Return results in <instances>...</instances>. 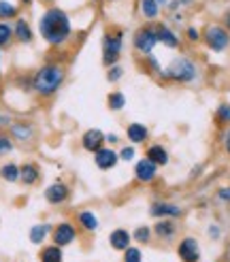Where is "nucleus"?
Here are the masks:
<instances>
[{
    "label": "nucleus",
    "mask_w": 230,
    "mask_h": 262,
    "mask_svg": "<svg viewBox=\"0 0 230 262\" xmlns=\"http://www.w3.org/2000/svg\"><path fill=\"white\" fill-rule=\"evenodd\" d=\"M107 107L111 109V111H122L124 107H126V96L122 94V92H111V94L107 96Z\"/></svg>",
    "instance_id": "obj_28"
},
{
    "label": "nucleus",
    "mask_w": 230,
    "mask_h": 262,
    "mask_svg": "<svg viewBox=\"0 0 230 262\" xmlns=\"http://www.w3.org/2000/svg\"><path fill=\"white\" fill-rule=\"evenodd\" d=\"M158 43H160V38H158V26L153 24V21L141 26V28L134 32V36H132L134 49L139 51V54H143V56H151L153 47H156Z\"/></svg>",
    "instance_id": "obj_5"
},
{
    "label": "nucleus",
    "mask_w": 230,
    "mask_h": 262,
    "mask_svg": "<svg viewBox=\"0 0 230 262\" xmlns=\"http://www.w3.org/2000/svg\"><path fill=\"white\" fill-rule=\"evenodd\" d=\"M151 232H153V230H151L149 226H136L134 232H132V239H136L139 243H149Z\"/></svg>",
    "instance_id": "obj_30"
},
{
    "label": "nucleus",
    "mask_w": 230,
    "mask_h": 262,
    "mask_svg": "<svg viewBox=\"0 0 230 262\" xmlns=\"http://www.w3.org/2000/svg\"><path fill=\"white\" fill-rule=\"evenodd\" d=\"M158 175V164L156 162H151L147 156L145 158H141L136 164H134V177L141 181V183H149L153 181Z\"/></svg>",
    "instance_id": "obj_11"
},
{
    "label": "nucleus",
    "mask_w": 230,
    "mask_h": 262,
    "mask_svg": "<svg viewBox=\"0 0 230 262\" xmlns=\"http://www.w3.org/2000/svg\"><path fill=\"white\" fill-rule=\"evenodd\" d=\"M120 162V154L111 149V147H100L98 151H94V164L98 171H111V168H115Z\"/></svg>",
    "instance_id": "obj_9"
},
{
    "label": "nucleus",
    "mask_w": 230,
    "mask_h": 262,
    "mask_svg": "<svg viewBox=\"0 0 230 262\" xmlns=\"http://www.w3.org/2000/svg\"><path fill=\"white\" fill-rule=\"evenodd\" d=\"M64 254H62V247L60 245H47L41 250V262H62Z\"/></svg>",
    "instance_id": "obj_26"
},
{
    "label": "nucleus",
    "mask_w": 230,
    "mask_h": 262,
    "mask_svg": "<svg viewBox=\"0 0 230 262\" xmlns=\"http://www.w3.org/2000/svg\"><path fill=\"white\" fill-rule=\"evenodd\" d=\"M66 81V69L58 62H47L32 77V90L38 96H54Z\"/></svg>",
    "instance_id": "obj_2"
},
{
    "label": "nucleus",
    "mask_w": 230,
    "mask_h": 262,
    "mask_svg": "<svg viewBox=\"0 0 230 262\" xmlns=\"http://www.w3.org/2000/svg\"><path fill=\"white\" fill-rule=\"evenodd\" d=\"M118 154H120V160H124V162H132V160H134V156H136V149H134V145L130 143V145L122 147Z\"/></svg>",
    "instance_id": "obj_33"
},
{
    "label": "nucleus",
    "mask_w": 230,
    "mask_h": 262,
    "mask_svg": "<svg viewBox=\"0 0 230 262\" xmlns=\"http://www.w3.org/2000/svg\"><path fill=\"white\" fill-rule=\"evenodd\" d=\"M158 26V38L160 43L166 45L169 49H177L179 47V36L175 34V30H171L166 24H156Z\"/></svg>",
    "instance_id": "obj_23"
},
{
    "label": "nucleus",
    "mask_w": 230,
    "mask_h": 262,
    "mask_svg": "<svg viewBox=\"0 0 230 262\" xmlns=\"http://www.w3.org/2000/svg\"><path fill=\"white\" fill-rule=\"evenodd\" d=\"M92 3H100V0H92Z\"/></svg>",
    "instance_id": "obj_48"
},
{
    "label": "nucleus",
    "mask_w": 230,
    "mask_h": 262,
    "mask_svg": "<svg viewBox=\"0 0 230 262\" xmlns=\"http://www.w3.org/2000/svg\"><path fill=\"white\" fill-rule=\"evenodd\" d=\"M177 254L183 262H198L200 260V250H198L196 239H192V237L183 239L177 247Z\"/></svg>",
    "instance_id": "obj_14"
},
{
    "label": "nucleus",
    "mask_w": 230,
    "mask_h": 262,
    "mask_svg": "<svg viewBox=\"0 0 230 262\" xmlns=\"http://www.w3.org/2000/svg\"><path fill=\"white\" fill-rule=\"evenodd\" d=\"M0 75H3V71H0Z\"/></svg>",
    "instance_id": "obj_49"
},
{
    "label": "nucleus",
    "mask_w": 230,
    "mask_h": 262,
    "mask_svg": "<svg viewBox=\"0 0 230 262\" xmlns=\"http://www.w3.org/2000/svg\"><path fill=\"white\" fill-rule=\"evenodd\" d=\"M43 196L49 205H62L71 196V188L64 181H56V183H51V186L45 188Z\"/></svg>",
    "instance_id": "obj_10"
},
{
    "label": "nucleus",
    "mask_w": 230,
    "mask_h": 262,
    "mask_svg": "<svg viewBox=\"0 0 230 262\" xmlns=\"http://www.w3.org/2000/svg\"><path fill=\"white\" fill-rule=\"evenodd\" d=\"M160 9L162 7L156 3V0H139V13L145 21H156L160 15Z\"/></svg>",
    "instance_id": "obj_20"
},
{
    "label": "nucleus",
    "mask_w": 230,
    "mask_h": 262,
    "mask_svg": "<svg viewBox=\"0 0 230 262\" xmlns=\"http://www.w3.org/2000/svg\"><path fill=\"white\" fill-rule=\"evenodd\" d=\"M153 232H156V237L160 239H173L175 232H177V224L171 220V217H162L160 222H156V226H153Z\"/></svg>",
    "instance_id": "obj_21"
},
{
    "label": "nucleus",
    "mask_w": 230,
    "mask_h": 262,
    "mask_svg": "<svg viewBox=\"0 0 230 262\" xmlns=\"http://www.w3.org/2000/svg\"><path fill=\"white\" fill-rule=\"evenodd\" d=\"M77 222H79V226L85 230V232H96L100 228V222H98V215L94 211H89V209H83V211L77 213Z\"/></svg>",
    "instance_id": "obj_19"
},
{
    "label": "nucleus",
    "mask_w": 230,
    "mask_h": 262,
    "mask_svg": "<svg viewBox=\"0 0 230 262\" xmlns=\"http://www.w3.org/2000/svg\"><path fill=\"white\" fill-rule=\"evenodd\" d=\"M11 38H13V26L9 21H0V47L9 45Z\"/></svg>",
    "instance_id": "obj_29"
},
{
    "label": "nucleus",
    "mask_w": 230,
    "mask_h": 262,
    "mask_svg": "<svg viewBox=\"0 0 230 262\" xmlns=\"http://www.w3.org/2000/svg\"><path fill=\"white\" fill-rule=\"evenodd\" d=\"M19 17V7L11 0H0V21H11Z\"/></svg>",
    "instance_id": "obj_24"
},
{
    "label": "nucleus",
    "mask_w": 230,
    "mask_h": 262,
    "mask_svg": "<svg viewBox=\"0 0 230 262\" xmlns=\"http://www.w3.org/2000/svg\"><path fill=\"white\" fill-rule=\"evenodd\" d=\"M13 151V139L7 135H0V158Z\"/></svg>",
    "instance_id": "obj_34"
},
{
    "label": "nucleus",
    "mask_w": 230,
    "mask_h": 262,
    "mask_svg": "<svg viewBox=\"0 0 230 262\" xmlns=\"http://www.w3.org/2000/svg\"><path fill=\"white\" fill-rule=\"evenodd\" d=\"M107 145V135L102 133L100 128H87L85 133L81 135V147L85 151H98L100 147Z\"/></svg>",
    "instance_id": "obj_7"
},
{
    "label": "nucleus",
    "mask_w": 230,
    "mask_h": 262,
    "mask_svg": "<svg viewBox=\"0 0 230 262\" xmlns=\"http://www.w3.org/2000/svg\"><path fill=\"white\" fill-rule=\"evenodd\" d=\"M38 34L51 47H62L71 41L73 36V19L71 13L62 7L49 5L41 17H38Z\"/></svg>",
    "instance_id": "obj_1"
},
{
    "label": "nucleus",
    "mask_w": 230,
    "mask_h": 262,
    "mask_svg": "<svg viewBox=\"0 0 230 262\" xmlns=\"http://www.w3.org/2000/svg\"><path fill=\"white\" fill-rule=\"evenodd\" d=\"M100 49H102V67H113V64H120L122 51H124V32L122 30H111L102 34L100 41Z\"/></svg>",
    "instance_id": "obj_3"
},
{
    "label": "nucleus",
    "mask_w": 230,
    "mask_h": 262,
    "mask_svg": "<svg viewBox=\"0 0 230 262\" xmlns=\"http://www.w3.org/2000/svg\"><path fill=\"white\" fill-rule=\"evenodd\" d=\"M224 149L230 154V130H226V133H224Z\"/></svg>",
    "instance_id": "obj_39"
},
{
    "label": "nucleus",
    "mask_w": 230,
    "mask_h": 262,
    "mask_svg": "<svg viewBox=\"0 0 230 262\" xmlns=\"http://www.w3.org/2000/svg\"><path fill=\"white\" fill-rule=\"evenodd\" d=\"M145 154H147V158H149L151 162H156L158 166L169 164V151H166L162 145H149Z\"/></svg>",
    "instance_id": "obj_25"
},
{
    "label": "nucleus",
    "mask_w": 230,
    "mask_h": 262,
    "mask_svg": "<svg viewBox=\"0 0 230 262\" xmlns=\"http://www.w3.org/2000/svg\"><path fill=\"white\" fill-rule=\"evenodd\" d=\"M51 239H54L56 245L66 247V245L75 243V239H77V228L71 224V222H60V224L54 226V230H51Z\"/></svg>",
    "instance_id": "obj_8"
},
{
    "label": "nucleus",
    "mask_w": 230,
    "mask_h": 262,
    "mask_svg": "<svg viewBox=\"0 0 230 262\" xmlns=\"http://www.w3.org/2000/svg\"><path fill=\"white\" fill-rule=\"evenodd\" d=\"M217 199H220V201H226V203H230V188H222L220 192H217Z\"/></svg>",
    "instance_id": "obj_37"
},
{
    "label": "nucleus",
    "mask_w": 230,
    "mask_h": 262,
    "mask_svg": "<svg viewBox=\"0 0 230 262\" xmlns=\"http://www.w3.org/2000/svg\"><path fill=\"white\" fill-rule=\"evenodd\" d=\"M13 38H15V41H19V43H24V45H28V43L34 41V30H32V26H30L28 19L21 17V15L15 19V24H13Z\"/></svg>",
    "instance_id": "obj_13"
},
{
    "label": "nucleus",
    "mask_w": 230,
    "mask_h": 262,
    "mask_svg": "<svg viewBox=\"0 0 230 262\" xmlns=\"http://www.w3.org/2000/svg\"><path fill=\"white\" fill-rule=\"evenodd\" d=\"M105 3H118V0H105Z\"/></svg>",
    "instance_id": "obj_47"
},
{
    "label": "nucleus",
    "mask_w": 230,
    "mask_h": 262,
    "mask_svg": "<svg viewBox=\"0 0 230 262\" xmlns=\"http://www.w3.org/2000/svg\"><path fill=\"white\" fill-rule=\"evenodd\" d=\"M209 234H211V237H220V228L211 226V228H209Z\"/></svg>",
    "instance_id": "obj_42"
},
{
    "label": "nucleus",
    "mask_w": 230,
    "mask_h": 262,
    "mask_svg": "<svg viewBox=\"0 0 230 262\" xmlns=\"http://www.w3.org/2000/svg\"><path fill=\"white\" fill-rule=\"evenodd\" d=\"M130 241H132V234L124 230V228H115L111 234H109V245L113 247V250H118V252H124L130 247Z\"/></svg>",
    "instance_id": "obj_17"
},
{
    "label": "nucleus",
    "mask_w": 230,
    "mask_h": 262,
    "mask_svg": "<svg viewBox=\"0 0 230 262\" xmlns=\"http://www.w3.org/2000/svg\"><path fill=\"white\" fill-rule=\"evenodd\" d=\"M11 117L9 115H0V126H11Z\"/></svg>",
    "instance_id": "obj_41"
},
{
    "label": "nucleus",
    "mask_w": 230,
    "mask_h": 262,
    "mask_svg": "<svg viewBox=\"0 0 230 262\" xmlns=\"http://www.w3.org/2000/svg\"><path fill=\"white\" fill-rule=\"evenodd\" d=\"M11 130V137L13 141H19V143H28L34 139V126L30 122H15L9 126Z\"/></svg>",
    "instance_id": "obj_16"
},
{
    "label": "nucleus",
    "mask_w": 230,
    "mask_h": 262,
    "mask_svg": "<svg viewBox=\"0 0 230 262\" xmlns=\"http://www.w3.org/2000/svg\"><path fill=\"white\" fill-rule=\"evenodd\" d=\"M41 179V166L36 162H26L19 166V181L24 186H36Z\"/></svg>",
    "instance_id": "obj_15"
},
{
    "label": "nucleus",
    "mask_w": 230,
    "mask_h": 262,
    "mask_svg": "<svg viewBox=\"0 0 230 262\" xmlns=\"http://www.w3.org/2000/svg\"><path fill=\"white\" fill-rule=\"evenodd\" d=\"M0 177H3L7 183H15L19 181V164L15 162H7L0 166Z\"/></svg>",
    "instance_id": "obj_27"
},
{
    "label": "nucleus",
    "mask_w": 230,
    "mask_h": 262,
    "mask_svg": "<svg viewBox=\"0 0 230 262\" xmlns=\"http://www.w3.org/2000/svg\"><path fill=\"white\" fill-rule=\"evenodd\" d=\"M156 3H158L160 7H166V5H169V3H171V0H156Z\"/></svg>",
    "instance_id": "obj_45"
},
{
    "label": "nucleus",
    "mask_w": 230,
    "mask_h": 262,
    "mask_svg": "<svg viewBox=\"0 0 230 262\" xmlns=\"http://www.w3.org/2000/svg\"><path fill=\"white\" fill-rule=\"evenodd\" d=\"M186 36H188V41H192V43L200 41V34H198V30L194 28V26H190V28L186 30Z\"/></svg>",
    "instance_id": "obj_36"
},
{
    "label": "nucleus",
    "mask_w": 230,
    "mask_h": 262,
    "mask_svg": "<svg viewBox=\"0 0 230 262\" xmlns=\"http://www.w3.org/2000/svg\"><path fill=\"white\" fill-rule=\"evenodd\" d=\"M143 260V254H141L139 247H128L124 250V262H141Z\"/></svg>",
    "instance_id": "obj_32"
},
{
    "label": "nucleus",
    "mask_w": 230,
    "mask_h": 262,
    "mask_svg": "<svg viewBox=\"0 0 230 262\" xmlns=\"http://www.w3.org/2000/svg\"><path fill=\"white\" fill-rule=\"evenodd\" d=\"M122 77H124V67H120V64H113V67L107 69V81L109 83H118Z\"/></svg>",
    "instance_id": "obj_31"
},
{
    "label": "nucleus",
    "mask_w": 230,
    "mask_h": 262,
    "mask_svg": "<svg viewBox=\"0 0 230 262\" xmlns=\"http://www.w3.org/2000/svg\"><path fill=\"white\" fill-rule=\"evenodd\" d=\"M51 230H54V226L49 224V222H41V224H34L32 228H30V232H28V237H30V241L34 243V245H41L49 234H51Z\"/></svg>",
    "instance_id": "obj_22"
},
{
    "label": "nucleus",
    "mask_w": 230,
    "mask_h": 262,
    "mask_svg": "<svg viewBox=\"0 0 230 262\" xmlns=\"http://www.w3.org/2000/svg\"><path fill=\"white\" fill-rule=\"evenodd\" d=\"M181 3V7H188V5H194V0H179Z\"/></svg>",
    "instance_id": "obj_43"
},
{
    "label": "nucleus",
    "mask_w": 230,
    "mask_h": 262,
    "mask_svg": "<svg viewBox=\"0 0 230 262\" xmlns=\"http://www.w3.org/2000/svg\"><path fill=\"white\" fill-rule=\"evenodd\" d=\"M224 28H226V30L230 32V9H228V11L224 13Z\"/></svg>",
    "instance_id": "obj_40"
},
{
    "label": "nucleus",
    "mask_w": 230,
    "mask_h": 262,
    "mask_svg": "<svg viewBox=\"0 0 230 262\" xmlns=\"http://www.w3.org/2000/svg\"><path fill=\"white\" fill-rule=\"evenodd\" d=\"M107 143H109V145H118V143H120V137L115 135V133H109V135H107Z\"/></svg>",
    "instance_id": "obj_38"
},
{
    "label": "nucleus",
    "mask_w": 230,
    "mask_h": 262,
    "mask_svg": "<svg viewBox=\"0 0 230 262\" xmlns=\"http://www.w3.org/2000/svg\"><path fill=\"white\" fill-rule=\"evenodd\" d=\"M202 41L207 43V47L211 51H224L230 45V32L224 28V26L211 24V26H207V30H204Z\"/></svg>",
    "instance_id": "obj_6"
},
{
    "label": "nucleus",
    "mask_w": 230,
    "mask_h": 262,
    "mask_svg": "<svg viewBox=\"0 0 230 262\" xmlns=\"http://www.w3.org/2000/svg\"><path fill=\"white\" fill-rule=\"evenodd\" d=\"M160 75L164 77V79H171V81L190 83V81L196 79V64L192 62L190 58H177Z\"/></svg>",
    "instance_id": "obj_4"
},
{
    "label": "nucleus",
    "mask_w": 230,
    "mask_h": 262,
    "mask_svg": "<svg viewBox=\"0 0 230 262\" xmlns=\"http://www.w3.org/2000/svg\"><path fill=\"white\" fill-rule=\"evenodd\" d=\"M215 117H217V122H222V124H230V104H222V107L217 109Z\"/></svg>",
    "instance_id": "obj_35"
},
{
    "label": "nucleus",
    "mask_w": 230,
    "mask_h": 262,
    "mask_svg": "<svg viewBox=\"0 0 230 262\" xmlns=\"http://www.w3.org/2000/svg\"><path fill=\"white\" fill-rule=\"evenodd\" d=\"M43 3H47V5H54V3H56V0H43Z\"/></svg>",
    "instance_id": "obj_46"
},
{
    "label": "nucleus",
    "mask_w": 230,
    "mask_h": 262,
    "mask_svg": "<svg viewBox=\"0 0 230 262\" xmlns=\"http://www.w3.org/2000/svg\"><path fill=\"white\" fill-rule=\"evenodd\" d=\"M149 137V130L147 126L143 124H139V122H132V124H128L126 128V139L132 143V145H141V143H145Z\"/></svg>",
    "instance_id": "obj_18"
},
{
    "label": "nucleus",
    "mask_w": 230,
    "mask_h": 262,
    "mask_svg": "<svg viewBox=\"0 0 230 262\" xmlns=\"http://www.w3.org/2000/svg\"><path fill=\"white\" fill-rule=\"evenodd\" d=\"M19 3H21V5H24V7H30V5H32V3H34V0H19Z\"/></svg>",
    "instance_id": "obj_44"
},
{
    "label": "nucleus",
    "mask_w": 230,
    "mask_h": 262,
    "mask_svg": "<svg viewBox=\"0 0 230 262\" xmlns=\"http://www.w3.org/2000/svg\"><path fill=\"white\" fill-rule=\"evenodd\" d=\"M181 213H183L181 207L175 205V203H153L149 207V215L151 217H158V220H162V217L175 220V217H181Z\"/></svg>",
    "instance_id": "obj_12"
}]
</instances>
